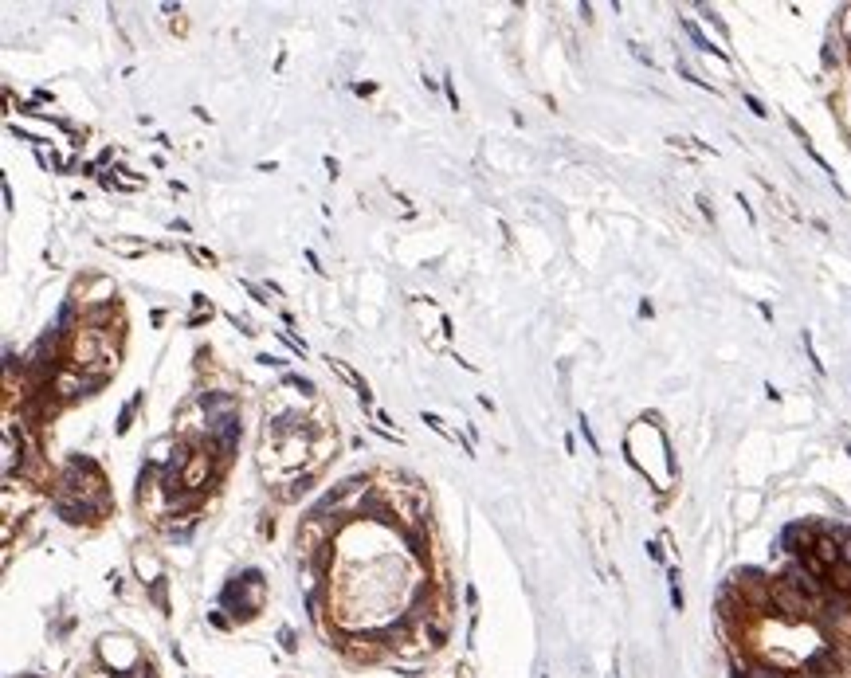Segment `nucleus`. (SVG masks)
Segmentation results:
<instances>
[{
	"mask_svg": "<svg viewBox=\"0 0 851 678\" xmlns=\"http://www.w3.org/2000/svg\"><path fill=\"white\" fill-rule=\"evenodd\" d=\"M401 537L416 561H428V530L424 525H401Z\"/></svg>",
	"mask_w": 851,
	"mask_h": 678,
	"instance_id": "39448f33",
	"label": "nucleus"
},
{
	"mask_svg": "<svg viewBox=\"0 0 851 678\" xmlns=\"http://www.w3.org/2000/svg\"><path fill=\"white\" fill-rule=\"evenodd\" d=\"M106 247H114V251H126V255L146 251V243H126V240H114V243H106Z\"/></svg>",
	"mask_w": 851,
	"mask_h": 678,
	"instance_id": "1a4fd4ad",
	"label": "nucleus"
},
{
	"mask_svg": "<svg viewBox=\"0 0 851 678\" xmlns=\"http://www.w3.org/2000/svg\"><path fill=\"white\" fill-rule=\"evenodd\" d=\"M310 486H314V471H306V474H298L294 483H287V490H279V498L283 502H294V498H303Z\"/></svg>",
	"mask_w": 851,
	"mask_h": 678,
	"instance_id": "423d86ee",
	"label": "nucleus"
},
{
	"mask_svg": "<svg viewBox=\"0 0 851 678\" xmlns=\"http://www.w3.org/2000/svg\"><path fill=\"white\" fill-rule=\"evenodd\" d=\"M279 639H283V647H287V651H294V635H291V631H287V628L279 631Z\"/></svg>",
	"mask_w": 851,
	"mask_h": 678,
	"instance_id": "f8f14e48",
	"label": "nucleus"
},
{
	"mask_svg": "<svg viewBox=\"0 0 851 678\" xmlns=\"http://www.w3.org/2000/svg\"><path fill=\"white\" fill-rule=\"evenodd\" d=\"M106 380H98V376H86V373H79L75 365H67L59 376H55V396L63 400V404H71V400H79V396H90L95 388H102Z\"/></svg>",
	"mask_w": 851,
	"mask_h": 678,
	"instance_id": "7ed1b4c3",
	"label": "nucleus"
},
{
	"mask_svg": "<svg viewBox=\"0 0 851 678\" xmlns=\"http://www.w3.org/2000/svg\"><path fill=\"white\" fill-rule=\"evenodd\" d=\"M326 365H329V369H334V373L341 376V380H345V385H353V388H357V396H361V404H365V408H369V400H373V392H369V385H365L361 376L353 373V369H350V365H345V361H338V357H329Z\"/></svg>",
	"mask_w": 851,
	"mask_h": 678,
	"instance_id": "20e7f679",
	"label": "nucleus"
},
{
	"mask_svg": "<svg viewBox=\"0 0 851 678\" xmlns=\"http://www.w3.org/2000/svg\"><path fill=\"white\" fill-rule=\"evenodd\" d=\"M424 424L432 427V432H439V436H443V439H459V436H451V432H448V424H443L439 416H432V412H424Z\"/></svg>",
	"mask_w": 851,
	"mask_h": 678,
	"instance_id": "6e6552de",
	"label": "nucleus"
},
{
	"mask_svg": "<svg viewBox=\"0 0 851 678\" xmlns=\"http://www.w3.org/2000/svg\"><path fill=\"white\" fill-rule=\"evenodd\" d=\"M240 287H243V291H247V294H251V298H256V302H267V298H263V294H259V287H251V282H247V279H240Z\"/></svg>",
	"mask_w": 851,
	"mask_h": 678,
	"instance_id": "9b49d317",
	"label": "nucleus"
},
{
	"mask_svg": "<svg viewBox=\"0 0 851 678\" xmlns=\"http://www.w3.org/2000/svg\"><path fill=\"white\" fill-rule=\"evenodd\" d=\"M287 385H291V388H298L303 396H310V392H314V385H310L306 376H287Z\"/></svg>",
	"mask_w": 851,
	"mask_h": 678,
	"instance_id": "9d476101",
	"label": "nucleus"
},
{
	"mask_svg": "<svg viewBox=\"0 0 851 678\" xmlns=\"http://www.w3.org/2000/svg\"><path fill=\"white\" fill-rule=\"evenodd\" d=\"M137 404H142V392H137V396H134V400H130V404H126V408H122V416H118V436H126V432H130V420H134V412H137Z\"/></svg>",
	"mask_w": 851,
	"mask_h": 678,
	"instance_id": "0eeeda50",
	"label": "nucleus"
},
{
	"mask_svg": "<svg viewBox=\"0 0 851 678\" xmlns=\"http://www.w3.org/2000/svg\"><path fill=\"white\" fill-rule=\"evenodd\" d=\"M224 604L231 608L236 619H251L259 612V604H263V577H259L256 569H247L243 577H236V581L224 588Z\"/></svg>",
	"mask_w": 851,
	"mask_h": 678,
	"instance_id": "f257e3e1",
	"label": "nucleus"
},
{
	"mask_svg": "<svg viewBox=\"0 0 851 678\" xmlns=\"http://www.w3.org/2000/svg\"><path fill=\"white\" fill-rule=\"evenodd\" d=\"M240 443V416L228 412V416H212L208 420V447H216L220 463L231 459V451Z\"/></svg>",
	"mask_w": 851,
	"mask_h": 678,
	"instance_id": "f03ea898",
	"label": "nucleus"
}]
</instances>
